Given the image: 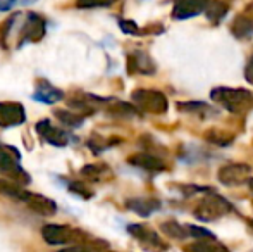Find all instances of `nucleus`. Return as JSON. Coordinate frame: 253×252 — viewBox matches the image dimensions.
I'll use <instances>...</instances> for the list:
<instances>
[{"label":"nucleus","instance_id":"obj_1","mask_svg":"<svg viewBox=\"0 0 253 252\" xmlns=\"http://www.w3.org/2000/svg\"><path fill=\"white\" fill-rule=\"evenodd\" d=\"M42 235H43L45 242L50 246H107L102 240L93 239L91 235L84 233L83 230L71 228L66 225H45L42 228Z\"/></svg>","mask_w":253,"mask_h":252},{"label":"nucleus","instance_id":"obj_2","mask_svg":"<svg viewBox=\"0 0 253 252\" xmlns=\"http://www.w3.org/2000/svg\"><path fill=\"white\" fill-rule=\"evenodd\" d=\"M213 102L233 114H245L253 109V92L247 88H227L217 87L210 92Z\"/></svg>","mask_w":253,"mask_h":252},{"label":"nucleus","instance_id":"obj_3","mask_svg":"<svg viewBox=\"0 0 253 252\" xmlns=\"http://www.w3.org/2000/svg\"><path fill=\"white\" fill-rule=\"evenodd\" d=\"M233 211V204L229 201H226L222 195L210 192L203 195L202 201L193 209V216L198 221H217Z\"/></svg>","mask_w":253,"mask_h":252},{"label":"nucleus","instance_id":"obj_4","mask_svg":"<svg viewBox=\"0 0 253 252\" xmlns=\"http://www.w3.org/2000/svg\"><path fill=\"white\" fill-rule=\"evenodd\" d=\"M131 101L136 105L138 111L148 112V114H164L169 107L167 97L159 90L150 88H140L131 94Z\"/></svg>","mask_w":253,"mask_h":252},{"label":"nucleus","instance_id":"obj_5","mask_svg":"<svg viewBox=\"0 0 253 252\" xmlns=\"http://www.w3.org/2000/svg\"><path fill=\"white\" fill-rule=\"evenodd\" d=\"M0 175L7 176L10 182L17 183V185H23L31 180L30 175L21 168L17 151L7 147V145H0Z\"/></svg>","mask_w":253,"mask_h":252},{"label":"nucleus","instance_id":"obj_6","mask_svg":"<svg viewBox=\"0 0 253 252\" xmlns=\"http://www.w3.org/2000/svg\"><path fill=\"white\" fill-rule=\"evenodd\" d=\"M127 232H129V235L133 237L134 240H138L140 246L148 252H166L169 249V246L164 242L162 237L147 225H140V223L129 225L127 226Z\"/></svg>","mask_w":253,"mask_h":252},{"label":"nucleus","instance_id":"obj_7","mask_svg":"<svg viewBox=\"0 0 253 252\" xmlns=\"http://www.w3.org/2000/svg\"><path fill=\"white\" fill-rule=\"evenodd\" d=\"M252 176V166L243 164V162H231L219 169L217 178L226 187H240L247 183Z\"/></svg>","mask_w":253,"mask_h":252},{"label":"nucleus","instance_id":"obj_8","mask_svg":"<svg viewBox=\"0 0 253 252\" xmlns=\"http://www.w3.org/2000/svg\"><path fill=\"white\" fill-rule=\"evenodd\" d=\"M26 121V112L19 102H0V128L21 126Z\"/></svg>","mask_w":253,"mask_h":252},{"label":"nucleus","instance_id":"obj_9","mask_svg":"<svg viewBox=\"0 0 253 252\" xmlns=\"http://www.w3.org/2000/svg\"><path fill=\"white\" fill-rule=\"evenodd\" d=\"M47 24H45V19L42 16L35 12H30L26 17V23L23 26V37L21 40L23 42H40L42 38L45 37V31H47Z\"/></svg>","mask_w":253,"mask_h":252},{"label":"nucleus","instance_id":"obj_10","mask_svg":"<svg viewBox=\"0 0 253 252\" xmlns=\"http://www.w3.org/2000/svg\"><path fill=\"white\" fill-rule=\"evenodd\" d=\"M37 131L42 138L48 142V144L55 145V147H64V145L69 144V135L66 133L60 128L53 126L48 119H43V121L37 123Z\"/></svg>","mask_w":253,"mask_h":252},{"label":"nucleus","instance_id":"obj_11","mask_svg":"<svg viewBox=\"0 0 253 252\" xmlns=\"http://www.w3.org/2000/svg\"><path fill=\"white\" fill-rule=\"evenodd\" d=\"M24 204L28 205L30 211L37 212V214L43 216V218H52V216L57 214V204L52 199L45 197V195L30 192V195H28V199L24 201Z\"/></svg>","mask_w":253,"mask_h":252},{"label":"nucleus","instance_id":"obj_12","mask_svg":"<svg viewBox=\"0 0 253 252\" xmlns=\"http://www.w3.org/2000/svg\"><path fill=\"white\" fill-rule=\"evenodd\" d=\"M127 162H129L131 166H134V168H140L148 173L166 171V162L160 157H157V155L150 154V152H138V154L131 155V157L127 159Z\"/></svg>","mask_w":253,"mask_h":252},{"label":"nucleus","instance_id":"obj_13","mask_svg":"<svg viewBox=\"0 0 253 252\" xmlns=\"http://www.w3.org/2000/svg\"><path fill=\"white\" fill-rule=\"evenodd\" d=\"M126 207L129 209V211L136 212L141 218H148L153 212L160 211L162 202L155 197H133L126 201Z\"/></svg>","mask_w":253,"mask_h":252},{"label":"nucleus","instance_id":"obj_14","mask_svg":"<svg viewBox=\"0 0 253 252\" xmlns=\"http://www.w3.org/2000/svg\"><path fill=\"white\" fill-rule=\"evenodd\" d=\"M127 71H129L131 74L133 73L153 74L157 71V66L147 52L136 50V52H133V54L127 55Z\"/></svg>","mask_w":253,"mask_h":252},{"label":"nucleus","instance_id":"obj_15","mask_svg":"<svg viewBox=\"0 0 253 252\" xmlns=\"http://www.w3.org/2000/svg\"><path fill=\"white\" fill-rule=\"evenodd\" d=\"M33 99L37 102H43V104H55V102L62 101L64 99V92L60 88L53 87L50 81L47 80H42L37 83V88L33 92Z\"/></svg>","mask_w":253,"mask_h":252},{"label":"nucleus","instance_id":"obj_16","mask_svg":"<svg viewBox=\"0 0 253 252\" xmlns=\"http://www.w3.org/2000/svg\"><path fill=\"white\" fill-rule=\"evenodd\" d=\"M231 33L238 38V40H247L253 37V14L248 10L238 14L231 23Z\"/></svg>","mask_w":253,"mask_h":252},{"label":"nucleus","instance_id":"obj_17","mask_svg":"<svg viewBox=\"0 0 253 252\" xmlns=\"http://www.w3.org/2000/svg\"><path fill=\"white\" fill-rule=\"evenodd\" d=\"M205 2H179L174 5L172 17L174 19H188V17H195L205 10Z\"/></svg>","mask_w":253,"mask_h":252},{"label":"nucleus","instance_id":"obj_18","mask_svg":"<svg viewBox=\"0 0 253 252\" xmlns=\"http://www.w3.org/2000/svg\"><path fill=\"white\" fill-rule=\"evenodd\" d=\"M177 107L183 112H190V114H197L200 118H212V116H217V109L212 107V105L205 104V102H181Z\"/></svg>","mask_w":253,"mask_h":252},{"label":"nucleus","instance_id":"obj_19","mask_svg":"<svg viewBox=\"0 0 253 252\" xmlns=\"http://www.w3.org/2000/svg\"><path fill=\"white\" fill-rule=\"evenodd\" d=\"M227 12H229V5H227V3H222V2L207 3L205 10H203V14L207 16V19H209L212 24H219L220 21L227 16Z\"/></svg>","mask_w":253,"mask_h":252},{"label":"nucleus","instance_id":"obj_20","mask_svg":"<svg viewBox=\"0 0 253 252\" xmlns=\"http://www.w3.org/2000/svg\"><path fill=\"white\" fill-rule=\"evenodd\" d=\"M186 252H231L226 246L213 240H197L186 247Z\"/></svg>","mask_w":253,"mask_h":252},{"label":"nucleus","instance_id":"obj_21","mask_svg":"<svg viewBox=\"0 0 253 252\" xmlns=\"http://www.w3.org/2000/svg\"><path fill=\"white\" fill-rule=\"evenodd\" d=\"M0 194L7 195V197H12L16 199V201H26L28 195H30V192L24 190L21 185H17V183L10 182V180H2L0 178Z\"/></svg>","mask_w":253,"mask_h":252},{"label":"nucleus","instance_id":"obj_22","mask_svg":"<svg viewBox=\"0 0 253 252\" xmlns=\"http://www.w3.org/2000/svg\"><path fill=\"white\" fill-rule=\"evenodd\" d=\"M55 118L59 119L62 125L71 126V128H78L81 126V123L84 121V114L76 111H67V109H57L55 111Z\"/></svg>","mask_w":253,"mask_h":252},{"label":"nucleus","instance_id":"obj_23","mask_svg":"<svg viewBox=\"0 0 253 252\" xmlns=\"http://www.w3.org/2000/svg\"><path fill=\"white\" fill-rule=\"evenodd\" d=\"M160 230H162L164 235H169L172 239H177V240H183V239H188V226L186 225H181L177 221H164L160 225Z\"/></svg>","mask_w":253,"mask_h":252},{"label":"nucleus","instance_id":"obj_24","mask_svg":"<svg viewBox=\"0 0 253 252\" xmlns=\"http://www.w3.org/2000/svg\"><path fill=\"white\" fill-rule=\"evenodd\" d=\"M81 175L93 180V182H98V180H103L110 175V169L105 164H88L81 169Z\"/></svg>","mask_w":253,"mask_h":252},{"label":"nucleus","instance_id":"obj_25","mask_svg":"<svg viewBox=\"0 0 253 252\" xmlns=\"http://www.w3.org/2000/svg\"><path fill=\"white\" fill-rule=\"evenodd\" d=\"M205 138L209 142H212V144H217V145H229V144H233V140H234L233 135L226 133V131L215 130V128H212V130L207 131Z\"/></svg>","mask_w":253,"mask_h":252},{"label":"nucleus","instance_id":"obj_26","mask_svg":"<svg viewBox=\"0 0 253 252\" xmlns=\"http://www.w3.org/2000/svg\"><path fill=\"white\" fill-rule=\"evenodd\" d=\"M59 252H114L110 249H107V246H73V247H66V249H60Z\"/></svg>","mask_w":253,"mask_h":252},{"label":"nucleus","instance_id":"obj_27","mask_svg":"<svg viewBox=\"0 0 253 252\" xmlns=\"http://www.w3.org/2000/svg\"><path fill=\"white\" fill-rule=\"evenodd\" d=\"M69 189L73 190L74 194L80 195V197H84V199L93 197V190H91L88 185H84V182H73L69 185Z\"/></svg>","mask_w":253,"mask_h":252},{"label":"nucleus","instance_id":"obj_28","mask_svg":"<svg viewBox=\"0 0 253 252\" xmlns=\"http://www.w3.org/2000/svg\"><path fill=\"white\" fill-rule=\"evenodd\" d=\"M121 28H123V31H124V33L140 35V30H138V26L133 23V21H121Z\"/></svg>","mask_w":253,"mask_h":252},{"label":"nucleus","instance_id":"obj_29","mask_svg":"<svg viewBox=\"0 0 253 252\" xmlns=\"http://www.w3.org/2000/svg\"><path fill=\"white\" fill-rule=\"evenodd\" d=\"M245 78H247L248 83H253V55L248 59L247 66H245Z\"/></svg>","mask_w":253,"mask_h":252},{"label":"nucleus","instance_id":"obj_30","mask_svg":"<svg viewBox=\"0 0 253 252\" xmlns=\"http://www.w3.org/2000/svg\"><path fill=\"white\" fill-rule=\"evenodd\" d=\"M14 3L12 2H0V10H9Z\"/></svg>","mask_w":253,"mask_h":252},{"label":"nucleus","instance_id":"obj_31","mask_svg":"<svg viewBox=\"0 0 253 252\" xmlns=\"http://www.w3.org/2000/svg\"><path fill=\"white\" fill-rule=\"evenodd\" d=\"M248 183H250V190L253 192V178H250V180H248Z\"/></svg>","mask_w":253,"mask_h":252},{"label":"nucleus","instance_id":"obj_32","mask_svg":"<svg viewBox=\"0 0 253 252\" xmlns=\"http://www.w3.org/2000/svg\"><path fill=\"white\" fill-rule=\"evenodd\" d=\"M252 226H253V221H252Z\"/></svg>","mask_w":253,"mask_h":252}]
</instances>
